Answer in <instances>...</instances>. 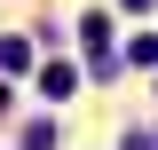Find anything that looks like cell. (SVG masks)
<instances>
[{"instance_id":"6da1fadb","label":"cell","mask_w":158,"mask_h":150,"mask_svg":"<svg viewBox=\"0 0 158 150\" xmlns=\"http://www.w3.org/2000/svg\"><path fill=\"white\" fill-rule=\"evenodd\" d=\"M79 32H87V56H95V71H118V56H111V16H87Z\"/></svg>"},{"instance_id":"3957f363","label":"cell","mask_w":158,"mask_h":150,"mask_svg":"<svg viewBox=\"0 0 158 150\" xmlns=\"http://www.w3.org/2000/svg\"><path fill=\"white\" fill-rule=\"evenodd\" d=\"M135 56H142V63H158V32H142V40H135Z\"/></svg>"},{"instance_id":"7a4b0ae2","label":"cell","mask_w":158,"mask_h":150,"mask_svg":"<svg viewBox=\"0 0 158 150\" xmlns=\"http://www.w3.org/2000/svg\"><path fill=\"white\" fill-rule=\"evenodd\" d=\"M24 150H56V134H48V119H32V127H24Z\"/></svg>"},{"instance_id":"277c9868","label":"cell","mask_w":158,"mask_h":150,"mask_svg":"<svg viewBox=\"0 0 158 150\" xmlns=\"http://www.w3.org/2000/svg\"><path fill=\"white\" fill-rule=\"evenodd\" d=\"M127 8H142V0H127Z\"/></svg>"}]
</instances>
